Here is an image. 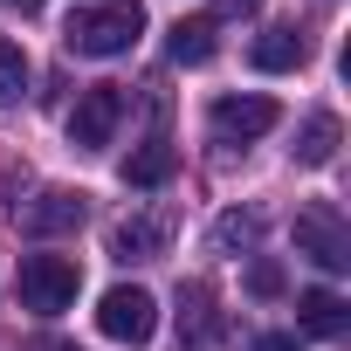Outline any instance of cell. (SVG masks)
Instances as JSON below:
<instances>
[{"label":"cell","instance_id":"7","mask_svg":"<svg viewBox=\"0 0 351 351\" xmlns=\"http://www.w3.org/2000/svg\"><path fill=\"white\" fill-rule=\"evenodd\" d=\"M83 214H90V193H69V186H49V193H35L28 207H14L21 234H35V241H49V234H69V228H83Z\"/></svg>","mask_w":351,"mask_h":351},{"label":"cell","instance_id":"18","mask_svg":"<svg viewBox=\"0 0 351 351\" xmlns=\"http://www.w3.org/2000/svg\"><path fill=\"white\" fill-rule=\"evenodd\" d=\"M248 14H262V0H221V8H214V28H221V21H248Z\"/></svg>","mask_w":351,"mask_h":351},{"label":"cell","instance_id":"14","mask_svg":"<svg viewBox=\"0 0 351 351\" xmlns=\"http://www.w3.org/2000/svg\"><path fill=\"white\" fill-rule=\"evenodd\" d=\"M214 14H200V21H180L172 28V62H186V69H200V62H214Z\"/></svg>","mask_w":351,"mask_h":351},{"label":"cell","instance_id":"6","mask_svg":"<svg viewBox=\"0 0 351 351\" xmlns=\"http://www.w3.org/2000/svg\"><path fill=\"white\" fill-rule=\"evenodd\" d=\"M207 124H214L221 145H248V138H269L282 124V110H276V97H221L207 110Z\"/></svg>","mask_w":351,"mask_h":351},{"label":"cell","instance_id":"17","mask_svg":"<svg viewBox=\"0 0 351 351\" xmlns=\"http://www.w3.org/2000/svg\"><path fill=\"white\" fill-rule=\"evenodd\" d=\"M248 289H255V296H282V269H276V262H255V269H248Z\"/></svg>","mask_w":351,"mask_h":351},{"label":"cell","instance_id":"15","mask_svg":"<svg viewBox=\"0 0 351 351\" xmlns=\"http://www.w3.org/2000/svg\"><path fill=\"white\" fill-rule=\"evenodd\" d=\"M255 234H262V221L234 207V214H221V221H214V255H248V248H255Z\"/></svg>","mask_w":351,"mask_h":351},{"label":"cell","instance_id":"12","mask_svg":"<svg viewBox=\"0 0 351 351\" xmlns=\"http://www.w3.org/2000/svg\"><path fill=\"white\" fill-rule=\"evenodd\" d=\"M296 324H303L310 337H344L351 303H344L337 289H303V296H296Z\"/></svg>","mask_w":351,"mask_h":351},{"label":"cell","instance_id":"2","mask_svg":"<svg viewBox=\"0 0 351 351\" xmlns=\"http://www.w3.org/2000/svg\"><path fill=\"white\" fill-rule=\"evenodd\" d=\"M76 289H83V269H76L69 255H28V262H21V310L62 317V310L76 303Z\"/></svg>","mask_w":351,"mask_h":351},{"label":"cell","instance_id":"5","mask_svg":"<svg viewBox=\"0 0 351 351\" xmlns=\"http://www.w3.org/2000/svg\"><path fill=\"white\" fill-rule=\"evenodd\" d=\"M117 117H124V90L117 83H90L76 97V110H69V145L76 152H104L117 138Z\"/></svg>","mask_w":351,"mask_h":351},{"label":"cell","instance_id":"9","mask_svg":"<svg viewBox=\"0 0 351 351\" xmlns=\"http://www.w3.org/2000/svg\"><path fill=\"white\" fill-rule=\"evenodd\" d=\"M221 337H228V317L214 310V289L207 282H186L180 289V344L200 351V344H221Z\"/></svg>","mask_w":351,"mask_h":351},{"label":"cell","instance_id":"1","mask_svg":"<svg viewBox=\"0 0 351 351\" xmlns=\"http://www.w3.org/2000/svg\"><path fill=\"white\" fill-rule=\"evenodd\" d=\"M138 35H145V8H138V0H104V8H76V14H69L62 49L104 62V56H124Z\"/></svg>","mask_w":351,"mask_h":351},{"label":"cell","instance_id":"16","mask_svg":"<svg viewBox=\"0 0 351 351\" xmlns=\"http://www.w3.org/2000/svg\"><path fill=\"white\" fill-rule=\"evenodd\" d=\"M21 90H28V56L21 42H0V104H21Z\"/></svg>","mask_w":351,"mask_h":351},{"label":"cell","instance_id":"4","mask_svg":"<svg viewBox=\"0 0 351 351\" xmlns=\"http://www.w3.org/2000/svg\"><path fill=\"white\" fill-rule=\"evenodd\" d=\"M97 330H104L110 344H145V337L158 330V303H152V289H138V282L104 289V303H97Z\"/></svg>","mask_w":351,"mask_h":351},{"label":"cell","instance_id":"21","mask_svg":"<svg viewBox=\"0 0 351 351\" xmlns=\"http://www.w3.org/2000/svg\"><path fill=\"white\" fill-rule=\"evenodd\" d=\"M56 351H76V344H56Z\"/></svg>","mask_w":351,"mask_h":351},{"label":"cell","instance_id":"20","mask_svg":"<svg viewBox=\"0 0 351 351\" xmlns=\"http://www.w3.org/2000/svg\"><path fill=\"white\" fill-rule=\"evenodd\" d=\"M0 8H14V14H42V0H0Z\"/></svg>","mask_w":351,"mask_h":351},{"label":"cell","instance_id":"13","mask_svg":"<svg viewBox=\"0 0 351 351\" xmlns=\"http://www.w3.org/2000/svg\"><path fill=\"white\" fill-rule=\"evenodd\" d=\"M337 138H344L337 117H330V110H310L303 131H296V165H330V158H337Z\"/></svg>","mask_w":351,"mask_h":351},{"label":"cell","instance_id":"3","mask_svg":"<svg viewBox=\"0 0 351 351\" xmlns=\"http://www.w3.org/2000/svg\"><path fill=\"white\" fill-rule=\"evenodd\" d=\"M296 255H310L324 276H344L351 269V234H344V221H337L330 200H310L296 214Z\"/></svg>","mask_w":351,"mask_h":351},{"label":"cell","instance_id":"10","mask_svg":"<svg viewBox=\"0 0 351 351\" xmlns=\"http://www.w3.org/2000/svg\"><path fill=\"white\" fill-rule=\"evenodd\" d=\"M248 62H255L262 76H282V69H303V62H310V35H303V28H269V35H255Z\"/></svg>","mask_w":351,"mask_h":351},{"label":"cell","instance_id":"8","mask_svg":"<svg viewBox=\"0 0 351 351\" xmlns=\"http://www.w3.org/2000/svg\"><path fill=\"white\" fill-rule=\"evenodd\" d=\"M165 241H172V214H124L110 228V255L117 262H152V255H165Z\"/></svg>","mask_w":351,"mask_h":351},{"label":"cell","instance_id":"19","mask_svg":"<svg viewBox=\"0 0 351 351\" xmlns=\"http://www.w3.org/2000/svg\"><path fill=\"white\" fill-rule=\"evenodd\" d=\"M255 351H296V337L289 330H269V337H255Z\"/></svg>","mask_w":351,"mask_h":351},{"label":"cell","instance_id":"11","mask_svg":"<svg viewBox=\"0 0 351 351\" xmlns=\"http://www.w3.org/2000/svg\"><path fill=\"white\" fill-rule=\"evenodd\" d=\"M172 172H180V152H172V138H165V131H152V138L124 158V186H165Z\"/></svg>","mask_w":351,"mask_h":351}]
</instances>
